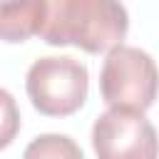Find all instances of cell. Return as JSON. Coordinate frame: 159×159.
Segmentation results:
<instances>
[{"instance_id": "5", "label": "cell", "mask_w": 159, "mask_h": 159, "mask_svg": "<svg viewBox=\"0 0 159 159\" xmlns=\"http://www.w3.org/2000/svg\"><path fill=\"white\" fill-rule=\"evenodd\" d=\"M45 12H47V0L0 2V40L25 42L27 37L40 35Z\"/></svg>"}, {"instance_id": "6", "label": "cell", "mask_w": 159, "mask_h": 159, "mask_svg": "<svg viewBox=\"0 0 159 159\" xmlns=\"http://www.w3.org/2000/svg\"><path fill=\"white\" fill-rule=\"evenodd\" d=\"M22 159H84V154L67 134H40L25 147Z\"/></svg>"}, {"instance_id": "1", "label": "cell", "mask_w": 159, "mask_h": 159, "mask_svg": "<svg viewBox=\"0 0 159 159\" xmlns=\"http://www.w3.org/2000/svg\"><path fill=\"white\" fill-rule=\"evenodd\" d=\"M129 15L114 0H50L40 37L47 45H75L84 52H109L122 45Z\"/></svg>"}, {"instance_id": "7", "label": "cell", "mask_w": 159, "mask_h": 159, "mask_svg": "<svg viewBox=\"0 0 159 159\" xmlns=\"http://www.w3.org/2000/svg\"><path fill=\"white\" fill-rule=\"evenodd\" d=\"M20 132V109L15 97L0 87V149L10 147Z\"/></svg>"}, {"instance_id": "3", "label": "cell", "mask_w": 159, "mask_h": 159, "mask_svg": "<svg viewBox=\"0 0 159 159\" xmlns=\"http://www.w3.org/2000/svg\"><path fill=\"white\" fill-rule=\"evenodd\" d=\"M25 89L40 114L67 117L84 104L89 75L87 67L70 55H47L30 65Z\"/></svg>"}, {"instance_id": "4", "label": "cell", "mask_w": 159, "mask_h": 159, "mask_svg": "<svg viewBox=\"0 0 159 159\" xmlns=\"http://www.w3.org/2000/svg\"><path fill=\"white\" fill-rule=\"evenodd\" d=\"M92 147L97 159H159V137L144 112L109 107L94 119Z\"/></svg>"}, {"instance_id": "2", "label": "cell", "mask_w": 159, "mask_h": 159, "mask_svg": "<svg viewBox=\"0 0 159 159\" xmlns=\"http://www.w3.org/2000/svg\"><path fill=\"white\" fill-rule=\"evenodd\" d=\"M99 92L114 109L147 112L159 94V67L149 52L134 45H117L104 57Z\"/></svg>"}]
</instances>
